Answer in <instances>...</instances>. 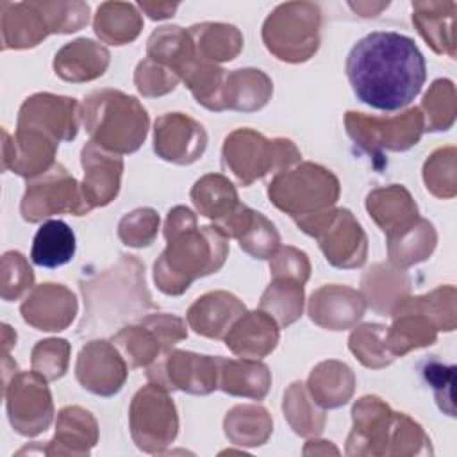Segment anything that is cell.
I'll use <instances>...</instances> for the list:
<instances>
[{"mask_svg": "<svg viewBox=\"0 0 457 457\" xmlns=\"http://www.w3.org/2000/svg\"><path fill=\"white\" fill-rule=\"evenodd\" d=\"M75 312V295L62 284H41L21 303L23 320L37 330H64Z\"/></svg>", "mask_w": 457, "mask_h": 457, "instance_id": "ffe728a7", "label": "cell"}, {"mask_svg": "<svg viewBox=\"0 0 457 457\" xmlns=\"http://www.w3.org/2000/svg\"><path fill=\"white\" fill-rule=\"evenodd\" d=\"M303 284L287 278L275 277L270 287L261 298L259 309L268 312L273 320L277 318L280 327H287L302 316L303 307Z\"/></svg>", "mask_w": 457, "mask_h": 457, "instance_id": "f35d334b", "label": "cell"}, {"mask_svg": "<svg viewBox=\"0 0 457 457\" xmlns=\"http://www.w3.org/2000/svg\"><path fill=\"white\" fill-rule=\"evenodd\" d=\"M191 200L200 214L212 220L214 225L228 218L239 205L236 187L223 175H205L191 189Z\"/></svg>", "mask_w": 457, "mask_h": 457, "instance_id": "e575fe53", "label": "cell"}, {"mask_svg": "<svg viewBox=\"0 0 457 457\" xmlns=\"http://www.w3.org/2000/svg\"><path fill=\"white\" fill-rule=\"evenodd\" d=\"M39 7L43 9L50 32H75L80 27L87 23L89 7L82 2L73 4H50V2H39Z\"/></svg>", "mask_w": 457, "mask_h": 457, "instance_id": "f907efd6", "label": "cell"}, {"mask_svg": "<svg viewBox=\"0 0 457 457\" xmlns=\"http://www.w3.org/2000/svg\"><path fill=\"white\" fill-rule=\"evenodd\" d=\"M195 57V46L189 32L177 25L161 27L148 39V59L164 64L179 77Z\"/></svg>", "mask_w": 457, "mask_h": 457, "instance_id": "d590c367", "label": "cell"}, {"mask_svg": "<svg viewBox=\"0 0 457 457\" xmlns=\"http://www.w3.org/2000/svg\"><path fill=\"white\" fill-rule=\"evenodd\" d=\"M9 421L21 436H36L48 428L54 416L46 378L37 371H21L5 386Z\"/></svg>", "mask_w": 457, "mask_h": 457, "instance_id": "4fadbf2b", "label": "cell"}, {"mask_svg": "<svg viewBox=\"0 0 457 457\" xmlns=\"http://www.w3.org/2000/svg\"><path fill=\"white\" fill-rule=\"evenodd\" d=\"M80 118L91 141L116 154L136 152L148 132L145 107L134 96L114 89L87 95Z\"/></svg>", "mask_w": 457, "mask_h": 457, "instance_id": "277c9868", "label": "cell"}, {"mask_svg": "<svg viewBox=\"0 0 457 457\" xmlns=\"http://www.w3.org/2000/svg\"><path fill=\"white\" fill-rule=\"evenodd\" d=\"M436 230L432 223L420 218L414 227L398 236L396 239L387 241L389 259L398 268H407L416 262L425 261L436 246Z\"/></svg>", "mask_w": 457, "mask_h": 457, "instance_id": "60d3db41", "label": "cell"}, {"mask_svg": "<svg viewBox=\"0 0 457 457\" xmlns=\"http://www.w3.org/2000/svg\"><path fill=\"white\" fill-rule=\"evenodd\" d=\"M136 87L141 95L145 96H157V95H164L168 91H173L175 86L179 84L180 77L166 68L164 64H159L152 59H145L137 64L136 68Z\"/></svg>", "mask_w": 457, "mask_h": 457, "instance_id": "681fc988", "label": "cell"}, {"mask_svg": "<svg viewBox=\"0 0 457 457\" xmlns=\"http://www.w3.org/2000/svg\"><path fill=\"white\" fill-rule=\"evenodd\" d=\"M187 32L193 39L196 59L205 62L214 64L221 61H230L239 54L243 46V36L232 25L202 23L191 27Z\"/></svg>", "mask_w": 457, "mask_h": 457, "instance_id": "d6a6232c", "label": "cell"}, {"mask_svg": "<svg viewBox=\"0 0 457 457\" xmlns=\"http://www.w3.org/2000/svg\"><path fill=\"white\" fill-rule=\"evenodd\" d=\"M271 375L266 364L255 359H221L218 370V387L234 396L261 400L266 396Z\"/></svg>", "mask_w": 457, "mask_h": 457, "instance_id": "f546056e", "label": "cell"}, {"mask_svg": "<svg viewBox=\"0 0 457 457\" xmlns=\"http://www.w3.org/2000/svg\"><path fill=\"white\" fill-rule=\"evenodd\" d=\"M98 430L91 412L80 407H64L57 416L55 437L43 450L45 453H89L96 445Z\"/></svg>", "mask_w": 457, "mask_h": 457, "instance_id": "f1b7e54d", "label": "cell"}, {"mask_svg": "<svg viewBox=\"0 0 457 457\" xmlns=\"http://www.w3.org/2000/svg\"><path fill=\"white\" fill-rule=\"evenodd\" d=\"M271 275L275 277H287L300 284H305L309 278V261L307 255L293 246H282L277 253L271 255Z\"/></svg>", "mask_w": 457, "mask_h": 457, "instance_id": "816d5d0a", "label": "cell"}, {"mask_svg": "<svg viewBox=\"0 0 457 457\" xmlns=\"http://www.w3.org/2000/svg\"><path fill=\"white\" fill-rule=\"evenodd\" d=\"M366 209L375 223L386 232L387 241L396 239L420 220L418 207L403 186L375 189L366 198Z\"/></svg>", "mask_w": 457, "mask_h": 457, "instance_id": "603a6c76", "label": "cell"}, {"mask_svg": "<svg viewBox=\"0 0 457 457\" xmlns=\"http://www.w3.org/2000/svg\"><path fill=\"white\" fill-rule=\"evenodd\" d=\"M218 370L220 357L175 350L162 355L148 370V378L164 389L207 395L218 387Z\"/></svg>", "mask_w": 457, "mask_h": 457, "instance_id": "5bb4252c", "label": "cell"}, {"mask_svg": "<svg viewBox=\"0 0 457 457\" xmlns=\"http://www.w3.org/2000/svg\"><path fill=\"white\" fill-rule=\"evenodd\" d=\"M109 52L91 39H77L64 45L54 61L55 73L71 82H86L104 75L109 64Z\"/></svg>", "mask_w": 457, "mask_h": 457, "instance_id": "484cf974", "label": "cell"}, {"mask_svg": "<svg viewBox=\"0 0 457 457\" xmlns=\"http://www.w3.org/2000/svg\"><path fill=\"white\" fill-rule=\"evenodd\" d=\"M457 4L453 2H414L412 23L436 54L455 55L453 21Z\"/></svg>", "mask_w": 457, "mask_h": 457, "instance_id": "83f0119b", "label": "cell"}, {"mask_svg": "<svg viewBox=\"0 0 457 457\" xmlns=\"http://www.w3.org/2000/svg\"><path fill=\"white\" fill-rule=\"evenodd\" d=\"M298 159L300 152L289 139H266L252 129L234 130L223 145V164L243 186L273 170L282 171Z\"/></svg>", "mask_w": 457, "mask_h": 457, "instance_id": "8992f818", "label": "cell"}, {"mask_svg": "<svg viewBox=\"0 0 457 457\" xmlns=\"http://www.w3.org/2000/svg\"><path fill=\"white\" fill-rule=\"evenodd\" d=\"M427 189L439 198L455 195V148H441L430 155L423 168Z\"/></svg>", "mask_w": 457, "mask_h": 457, "instance_id": "f6af8a7d", "label": "cell"}, {"mask_svg": "<svg viewBox=\"0 0 457 457\" xmlns=\"http://www.w3.org/2000/svg\"><path fill=\"white\" fill-rule=\"evenodd\" d=\"M348 136L371 155L380 157L382 150L403 152L416 145L423 134V114L412 107L395 118H373L364 112H346Z\"/></svg>", "mask_w": 457, "mask_h": 457, "instance_id": "9c48e42d", "label": "cell"}, {"mask_svg": "<svg viewBox=\"0 0 457 457\" xmlns=\"http://www.w3.org/2000/svg\"><path fill=\"white\" fill-rule=\"evenodd\" d=\"M80 291L84 295L80 328H87V332L137 318L154 309L145 284V266L134 255L123 257L96 278L80 282Z\"/></svg>", "mask_w": 457, "mask_h": 457, "instance_id": "3957f363", "label": "cell"}, {"mask_svg": "<svg viewBox=\"0 0 457 457\" xmlns=\"http://www.w3.org/2000/svg\"><path fill=\"white\" fill-rule=\"evenodd\" d=\"M305 384L295 382L284 395V414L289 420L293 430L300 436H316L323 428L325 416L321 411L312 407L307 398Z\"/></svg>", "mask_w": 457, "mask_h": 457, "instance_id": "ee69618b", "label": "cell"}, {"mask_svg": "<svg viewBox=\"0 0 457 457\" xmlns=\"http://www.w3.org/2000/svg\"><path fill=\"white\" fill-rule=\"evenodd\" d=\"M18 129L43 132L54 141H70L79 129V104L75 98L39 93L27 98L18 114Z\"/></svg>", "mask_w": 457, "mask_h": 457, "instance_id": "2e32d148", "label": "cell"}, {"mask_svg": "<svg viewBox=\"0 0 457 457\" xmlns=\"http://www.w3.org/2000/svg\"><path fill=\"white\" fill-rule=\"evenodd\" d=\"M166 391L154 382L139 389L132 400L130 432L143 452H162L177 436V411Z\"/></svg>", "mask_w": 457, "mask_h": 457, "instance_id": "30bf717a", "label": "cell"}, {"mask_svg": "<svg viewBox=\"0 0 457 457\" xmlns=\"http://www.w3.org/2000/svg\"><path fill=\"white\" fill-rule=\"evenodd\" d=\"M216 227L227 237H236L239 246L255 259H271L280 243L273 223L243 204Z\"/></svg>", "mask_w": 457, "mask_h": 457, "instance_id": "44dd1931", "label": "cell"}, {"mask_svg": "<svg viewBox=\"0 0 457 457\" xmlns=\"http://www.w3.org/2000/svg\"><path fill=\"white\" fill-rule=\"evenodd\" d=\"M320 20V9L314 4H282L264 21V45L282 61H307L318 50Z\"/></svg>", "mask_w": 457, "mask_h": 457, "instance_id": "52a82bcc", "label": "cell"}, {"mask_svg": "<svg viewBox=\"0 0 457 457\" xmlns=\"http://www.w3.org/2000/svg\"><path fill=\"white\" fill-rule=\"evenodd\" d=\"M96 36L109 45H125L136 39L141 30V16L134 5L123 2H105L95 16Z\"/></svg>", "mask_w": 457, "mask_h": 457, "instance_id": "8d00e7d4", "label": "cell"}, {"mask_svg": "<svg viewBox=\"0 0 457 457\" xmlns=\"http://www.w3.org/2000/svg\"><path fill=\"white\" fill-rule=\"evenodd\" d=\"M164 237L168 246L154 264V278L166 295H180L195 278L216 273L228 253V237L216 225L198 227L187 207L168 212Z\"/></svg>", "mask_w": 457, "mask_h": 457, "instance_id": "7a4b0ae2", "label": "cell"}, {"mask_svg": "<svg viewBox=\"0 0 457 457\" xmlns=\"http://www.w3.org/2000/svg\"><path fill=\"white\" fill-rule=\"evenodd\" d=\"M245 312L246 307L237 296L227 291H214L204 295L189 307L187 323L196 334L223 339Z\"/></svg>", "mask_w": 457, "mask_h": 457, "instance_id": "cb8c5ba5", "label": "cell"}, {"mask_svg": "<svg viewBox=\"0 0 457 457\" xmlns=\"http://www.w3.org/2000/svg\"><path fill=\"white\" fill-rule=\"evenodd\" d=\"M186 336V325L180 318L171 314H150L141 318L137 325H129L112 336V345L125 353L129 368H139L166 355L170 348Z\"/></svg>", "mask_w": 457, "mask_h": 457, "instance_id": "7c38bea8", "label": "cell"}, {"mask_svg": "<svg viewBox=\"0 0 457 457\" xmlns=\"http://www.w3.org/2000/svg\"><path fill=\"white\" fill-rule=\"evenodd\" d=\"M139 7L145 9L152 20H162V18L173 16L179 4H146V2H139Z\"/></svg>", "mask_w": 457, "mask_h": 457, "instance_id": "11a10c76", "label": "cell"}, {"mask_svg": "<svg viewBox=\"0 0 457 457\" xmlns=\"http://www.w3.org/2000/svg\"><path fill=\"white\" fill-rule=\"evenodd\" d=\"M296 225L316 237L327 261L337 268H359L366 261L368 239L348 209H327L295 218Z\"/></svg>", "mask_w": 457, "mask_h": 457, "instance_id": "ba28073f", "label": "cell"}, {"mask_svg": "<svg viewBox=\"0 0 457 457\" xmlns=\"http://www.w3.org/2000/svg\"><path fill=\"white\" fill-rule=\"evenodd\" d=\"M89 211L80 184L59 162L45 171L39 180L29 182L21 200V216L30 223L59 212L82 216Z\"/></svg>", "mask_w": 457, "mask_h": 457, "instance_id": "8fae6325", "label": "cell"}, {"mask_svg": "<svg viewBox=\"0 0 457 457\" xmlns=\"http://www.w3.org/2000/svg\"><path fill=\"white\" fill-rule=\"evenodd\" d=\"M82 168L84 182L80 187L87 205L93 209L107 205L111 200H114L120 189L123 161L89 141L82 148Z\"/></svg>", "mask_w": 457, "mask_h": 457, "instance_id": "d6986e66", "label": "cell"}, {"mask_svg": "<svg viewBox=\"0 0 457 457\" xmlns=\"http://www.w3.org/2000/svg\"><path fill=\"white\" fill-rule=\"evenodd\" d=\"M387 327L366 323L355 328L350 336V350L368 368H382L395 361L386 341Z\"/></svg>", "mask_w": 457, "mask_h": 457, "instance_id": "7bdbcfd3", "label": "cell"}, {"mask_svg": "<svg viewBox=\"0 0 457 457\" xmlns=\"http://www.w3.org/2000/svg\"><path fill=\"white\" fill-rule=\"evenodd\" d=\"M412 307L421 311L430 318L437 330H453L455 328V287L445 286L434 289L430 295L407 298Z\"/></svg>", "mask_w": 457, "mask_h": 457, "instance_id": "bcb514c9", "label": "cell"}, {"mask_svg": "<svg viewBox=\"0 0 457 457\" xmlns=\"http://www.w3.org/2000/svg\"><path fill=\"white\" fill-rule=\"evenodd\" d=\"M346 77L355 96L378 111L409 105L427 79L425 57L403 34L378 30L359 39L346 57Z\"/></svg>", "mask_w": 457, "mask_h": 457, "instance_id": "6da1fadb", "label": "cell"}, {"mask_svg": "<svg viewBox=\"0 0 457 457\" xmlns=\"http://www.w3.org/2000/svg\"><path fill=\"white\" fill-rule=\"evenodd\" d=\"M364 309V296L345 286H323L309 300L311 320L328 330L350 328L361 320Z\"/></svg>", "mask_w": 457, "mask_h": 457, "instance_id": "7402d4cb", "label": "cell"}, {"mask_svg": "<svg viewBox=\"0 0 457 457\" xmlns=\"http://www.w3.org/2000/svg\"><path fill=\"white\" fill-rule=\"evenodd\" d=\"M75 248V234L70 225L62 220H48L34 236L30 259L36 266L57 268L73 259Z\"/></svg>", "mask_w": 457, "mask_h": 457, "instance_id": "4dcf8cb0", "label": "cell"}, {"mask_svg": "<svg viewBox=\"0 0 457 457\" xmlns=\"http://www.w3.org/2000/svg\"><path fill=\"white\" fill-rule=\"evenodd\" d=\"M425 378L432 386L436 393V400L448 416H455L453 409V395H452V386H453V375H455V366H445L441 362H428L425 366Z\"/></svg>", "mask_w": 457, "mask_h": 457, "instance_id": "f5cc1de1", "label": "cell"}, {"mask_svg": "<svg viewBox=\"0 0 457 457\" xmlns=\"http://www.w3.org/2000/svg\"><path fill=\"white\" fill-rule=\"evenodd\" d=\"M159 228V216L154 209H136L127 214L118 225L120 239L129 246H148Z\"/></svg>", "mask_w": 457, "mask_h": 457, "instance_id": "7dc6e473", "label": "cell"}, {"mask_svg": "<svg viewBox=\"0 0 457 457\" xmlns=\"http://www.w3.org/2000/svg\"><path fill=\"white\" fill-rule=\"evenodd\" d=\"M12 262H14V273L11 275V278H4V289H2V296L5 300H16L25 289H29L32 286L34 275L30 266L25 262L23 255L18 252H11Z\"/></svg>", "mask_w": 457, "mask_h": 457, "instance_id": "db71d44e", "label": "cell"}, {"mask_svg": "<svg viewBox=\"0 0 457 457\" xmlns=\"http://www.w3.org/2000/svg\"><path fill=\"white\" fill-rule=\"evenodd\" d=\"M180 79L186 82V86L191 89L193 96L198 104L211 111H223V89L227 80V71L218 68L212 62H205L200 59H193L184 71L180 73Z\"/></svg>", "mask_w": 457, "mask_h": 457, "instance_id": "74e56055", "label": "cell"}, {"mask_svg": "<svg viewBox=\"0 0 457 457\" xmlns=\"http://www.w3.org/2000/svg\"><path fill=\"white\" fill-rule=\"evenodd\" d=\"M70 345L64 339L39 341L32 350V370L46 380L61 378L68 366Z\"/></svg>", "mask_w": 457, "mask_h": 457, "instance_id": "c3c4849f", "label": "cell"}, {"mask_svg": "<svg viewBox=\"0 0 457 457\" xmlns=\"http://www.w3.org/2000/svg\"><path fill=\"white\" fill-rule=\"evenodd\" d=\"M271 91V80L261 70H236L227 73L223 105L236 111H257L268 102Z\"/></svg>", "mask_w": 457, "mask_h": 457, "instance_id": "1f68e13d", "label": "cell"}, {"mask_svg": "<svg viewBox=\"0 0 457 457\" xmlns=\"http://www.w3.org/2000/svg\"><path fill=\"white\" fill-rule=\"evenodd\" d=\"M353 428L346 441L348 455L391 453L396 412L377 396H362L352 409Z\"/></svg>", "mask_w": 457, "mask_h": 457, "instance_id": "9a60e30c", "label": "cell"}, {"mask_svg": "<svg viewBox=\"0 0 457 457\" xmlns=\"http://www.w3.org/2000/svg\"><path fill=\"white\" fill-rule=\"evenodd\" d=\"M75 375L84 389L100 396H111L121 389L127 378V364L114 345L91 341L79 353Z\"/></svg>", "mask_w": 457, "mask_h": 457, "instance_id": "ac0fdd59", "label": "cell"}, {"mask_svg": "<svg viewBox=\"0 0 457 457\" xmlns=\"http://www.w3.org/2000/svg\"><path fill=\"white\" fill-rule=\"evenodd\" d=\"M270 200L293 220L330 209L339 198V180L327 168L302 162L282 170L268 187Z\"/></svg>", "mask_w": 457, "mask_h": 457, "instance_id": "5b68a950", "label": "cell"}, {"mask_svg": "<svg viewBox=\"0 0 457 457\" xmlns=\"http://www.w3.org/2000/svg\"><path fill=\"white\" fill-rule=\"evenodd\" d=\"M420 111H423L425 130H448L455 120V87L448 79L436 80L427 91Z\"/></svg>", "mask_w": 457, "mask_h": 457, "instance_id": "b9f144b4", "label": "cell"}, {"mask_svg": "<svg viewBox=\"0 0 457 457\" xmlns=\"http://www.w3.org/2000/svg\"><path fill=\"white\" fill-rule=\"evenodd\" d=\"M12 11L2 7V37L4 48L36 46L50 34V27L39 2L7 4Z\"/></svg>", "mask_w": 457, "mask_h": 457, "instance_id": "4316f807", "label": "cell"}, {"mask_svg": "<svg viewBox=\"0 0 457 457\" xmlns=\"http://www.w3.org/2000/svg\"><path fill=\"white\" fill-rule=\"evenodd\" d=\"M353 373L346 364L327 361L312 370L309 377V391L318 405L334 409L348 402L353 393Z\"/></svg>", "mask_w": 457, "mask_h": 457, "instance_id": "836d02e7", "label": "cell"}, {"mask_svg": "<svg viewBox=\"0 0 457 457\" xmlns=\"http://www.w3.org/2000/svg\"><path fill=\"white\" fill-rule=\"evenodd\" d=\"M227 348L245 359L268 355L278 341V327L264 311L245 312L223 337Z\"/></svg>", "mask_w": 457, "mask_h": 457, "instance_id": "d4e9b609", "label": "cell"}, {"mask_svg": "<svg viewBox=\"0 0 457 457\" xmlns=\"http://www.w3.org/2000/svg\"><path fill=\"white\" fill-rule=\"evenodd\" d=\"M271 432L268 411L257 405H237L225 418V434L236 445L259 446Z\"/></svg>", "mask_w": 457, "mask_h": 457, "instance_id": "ab89813d", "label": "cell"}, {"mask_svg": "<svg viewBox=\"0 0 457 457\" xmlns=\"http://www.w3.org/2000/svg\"><path fill=\"white\" fill-rule=\"evenodd\" d=\"M207 146L204 127L182 112H168L155 120L154 150L175 164H191L202 157Z\"/></svg>", "mask_w": 457, "mask_h": 457, "instance_id": "e0dca14e", "label": "cell"}]
</instances>
